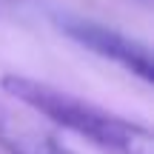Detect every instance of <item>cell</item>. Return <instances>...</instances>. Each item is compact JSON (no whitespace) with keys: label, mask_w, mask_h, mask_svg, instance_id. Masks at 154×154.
I'll return each instance as SVG.
<instances>
[{"label":"cell","mask_w":154,"mask_h":154,"mask_svg":"<svg viewBox=\"0 0 154 154\" xmlns=\"http://www.w3.org/2000/svg\"><path fill=\"white\" fill-rule=\"evenodd\" d=\"M3 91L23 103L26 109L37 111L40 117L57 123L60 128L86 137L106 154H154V134L149 126L120 117L109 109L88 103V100L40 83L34 77L6 74L0 80Z\"/></svg>","instance_id":"1"},{"label":"cell","mask_w":154,"mask_h":154,"mask_svg":"<svg viewBox=\"0 0 154 154\" xmlns=\"http://www.w3.org/2000/svg\"><path fill=\"white\" fill-rule=\"evenodd\" d=\"M57 26L66 37H72L74 43H80L83 49L94 51L103 60L117 63L120 69H126L128 74L140 77L143 83L154 80V66H151V49L140 40L128 37V34L117 32L111 26H103L97 20L88 17H77V14H60Z\"/></svg>","instance_id":"2"},{"label":"cell","mask_w":154,"mask_h":154,"mask_svg":"<svg viewBox=\"0 0 154 154\" xmlns=\"http://www.w3.org/2000/svg\"><path fill=\"white\" fill-rule=\"evenodd\" d=\"M0 149L9 154H77L63 146L54 134L37 126H26L20 117L0 109Z\"/></svg>","instance_id":"3"}]
</instances>
